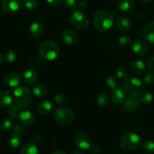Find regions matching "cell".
Masks as SVG:
<instances>
[{"label":"cell","mask_w":154,"mask_h":154,"mask_svg":"<svg viewBox=\"0 0 154 154\" xmlns=\"http://www.w3.org/2000/svg\"><path fill=\"white\" fill-rule=\"evenodd\" d=\"M75 115L73 110L68 107H60L54 110L53 118L54 121L60 125L69 124L75 119Z\"/></svg>","instance_id":"obj_5"},{"label":"cell","mask_w":154,"mask_h":154,"mask_svg":"<svg viewBox=\"0 0 154 154\" xmlns=\"http://www.w3.org/2000/svg\"><path fill=\"white\" fill-rule=\"evenodd\" d=\"M106 84L111 89H115L119 87L118 80L114 75H109V76L107 77Z\"/></svg>","instance_id":"obj_32"},{"label":"cell","mask_w":154,"mask_h":154,"mask_svg":"<svg viewBox=\"0 0 154 154\" xmlns=\"http://www.w3.org/2000/svg\"><path fill=\"white\" fill-rule=\"evenodd\" d=\"M109 97H108V94L105 93V92L99 94L96 97V102H97L98 105L101 107H107L109 104Z\"/></svg>","instance_id":"obj_28"},{"label":"cell","mask_w":154,"mask_h":154,"mask_svg":"<svg viewBox=\"0 0 154 154\" xmlns=\"http://www.w3.org/2000/svg\"><path fill=\"white\" fill-rule=\"evenodd\" d=\"M38 53L44 60H54L60 54V48L56 42L51 40L44 41L40 44Z\"/></svg>","instance_id":"obj_2"},{"label":"cell","mask_w":154,"mask_h":154,"mask_svg":"<svg viewBox=\"0 0 154 154\" xmlns=\"http://www.w3.org/2000/svg\"><path fill=\"white\" fill-rule=\"evenodd\" d=\"M126 92L123 88L118 87L115 89H113L111 92V101L116 106L123 105L125 100L126 98Z\"/></svg>","instance_id":"obj_13"},{"label":"cell","mask_w":154,"mask_h":154,"mask_svg":"<svg viewBox=\"0 0 154 154\" xmlns=\"http://www.w3.org/2000/svg\"><path fill=\"white\" fill-rule=\"evenodd\" d=\"M78 6H79L80 10H81V11L86 10V9H87V2L84 1V0H82V1H81L79 2V4H78Z\"/></svg>","instance_id":"obj_44"},{"label":"cell","mask_w":154,"mask_h":154,"mask_svg":"<svg viewBox=\"0 0 154 154\" xmlns=\"http://www.w3.org/2000/svg\"><path fill=\"white\" fill-rule=\"evenodd\" d=\"M147 67H148L149 70L153 72H154V56L150 57V59L147 61Z\"/></svg>","instance_id":"obj_42"},{"label":"cell","mask_w":154,"mask_h":154,"mask_svg":"<svg viewBox=\"0 0 154 154\" xmlns=\"http://www.w3.org/2000/svg\"><path fill=\"white\" fill-rule=\"evenodd\" d=\"M18 119L23 125H30L34 122L35 116L29 110H23L20 113Z\"/></svg>","instance_id":"obj_18"},{"label":"cell","mask_w":154,"mask_h":154,"mask_svg":"<svg viewBox=\"0 0 154 154\" xmlns=\"http://www.w3.org/2000/svg\"><path fill=\"white\" fill-rule=\"evenodd\" d=\"M140 103L144 104H149L153 101V95L150 92L144 91L139 96Z\"/></svg>","instance_id":"obj_29"},{"label":"cell","mask_w":154,"mask_h":154,"mask_svg":"<svg viewBox=\"0 0 154 154\" xmlns=\"http://www.w3.org/2000/svg\"><path fill=\"white\" fill-rule=\"evenodd\" d=\"M54 101L56 102V104H60V105L65 104L66 101V97L65 94L57 93L54 97Z\"/></svg>","instance_id":"obj_38"},{"label":"cell","mask_w":154,"mask_h":154,"mask_svg":"<svg viewBox=\"0 0 154 154\" xmlns=\"http://www.w3.org/2000/svg\"><path fill=\"white\" fill-rule=\"evenodd\" d=\"M130 69L135 74L137 75H143L147 71V66L144 62L140 60H135L131 62Z\"/></svg>","instance_id":"obj_17"},{"label":"cell","mask_w":154,"mask_h":154,"mask_svg":"<svg viewBox=\"0 0 154 154\" xmlns=\"http://www.w3.org/2000/svg\"><path fill=\"white\" fill-rule=\"evenodd\" d=\"M23 4L29 10L35 9L38 6V0H23Z\"/></svg>","instance_id":"obj_35"},{"label":"cell","mask_w":154,"mask_h":154,"mask_svg":"<svg viewBox=\"0 0 154 154\" xmlns=\"http://www.w3.org/2000/svg\"><path fill=\"white\" fill-rule=\"evenodd\" d=\"M38 149L37 146L33 143H27L20 149V154H38Z\"/></svg>","instance_id":"obj_25"},{"label":"cell","mask_w":154,"mask_h":154,"mask_svg":"<svg viewBox=\"0 0 154 154\" xmlns=\"http://www.w3.org/2000/svg\"><path fill=\"white\" fill-rule=\"evenodd\" d=\"M3 81L8 87H17L22 82V75L17 72H10L5 75Z\"/></svg>","instance_id":"obj_11"},{"label":"cell","mask_w":154,"mask_h":154,"mask_svg":"<svg viewBox=\"0 0 154 154\" xmlns=\"http://www.w3.org/2000/svg\"><path fill=\"white\" fill-rule=\"evenodd\" d=\"M140 1H141V2L144 3V4H148V3H150L152 0H140Z\"/></svg>","instance_id":"obj_47"},{"label":"cell","mask_w":154,"mask_h":154,"mask_svg":"<svg viewBox=\"0 0 154 154\" xmlns=\"http://www.w3.org/2000/svg\"><path fill=\"white\" fill-rule=\"evenodd\" d=\"M17 58V54L13 50H8L4 54V59L8 63H13Z\"/></svg>","instance_id":"obj_31"},{"label":"cell","mask_w":154,"mask_h":154,"mask_svg":"<svg viewBox=\"0 0 154 154\" xmlns=\"http://www.w3.org/2000/svg\"><path fill=\"white\" fill-rule=\"evenodd\" d=\"M116 74L118 78L123 79H128L129 75V72L126 66L120 65L116 69Z\"/></svg>","instance_id":"obj_30"},{"label":"cell","mask_w":154,"mask_h":154,"mask_svg":"<svg viewBox=\"0 0 154 154\" xmlns=\"http://www.w3.org/2000/svg\"><path fill=\"white\" fill-rule=\"evenodd\" d=\"M47 2L53 7H59L63 2V0H46Z\"/></svg>","instance_id":"obj_41"},{"label":"cell","mask_w":154,"mask_h":154,"mask_svg":"<svg viewBox=\"0 0 154 154\" xmlns=\"http://www.w3.org/2000/svg\"><path fill=\"white\" fill-rule=\"evenodd\" d=\"M142 149L146 152H152L154 151V141L147 140L142 144Z\"/></svg>","instance_id":"obj_36"},{"label":"cell","mask_w":154,"mask_h":154,"mask_svg":"<svg viewBox=\"0 0 154 154\" xmlns=\"http://www.w3.org/2000/svg\"><path fill=\"white\" fill-rule=\"evenodd\" d=\"M13 127V123L11 119H4L0 122V129L3 131H7Z\"/></svg>","instance_id":"obj_33"},{"label":"cell","mask_w":154,"mask_h":154,"mask_svg":"<svg viewBox=\"0 0 154 154\" xmlns=\"http://www.w3.org/2000/svg\"><path fill=\"white\" fill-rule=\"evenodd\" d=\"M12 128H13L14 132L17 133V134H19L20 135H22V134H25V132H26V129H25V128H24L23 125L22 123H21V124H20V123L15 124L14 125H13Z\"/></svg>","instance_id":"obj_39"},{"label":"cell","mask_w":154,"mask_h":154,"mask_svg":"<svg viewBox=\"0 0 154 154\" xmlns=\"http://www.w3.org/2000/svg\"><path fill=\"white\" fill-rule=\"evenodd\" d=\"M141 144V137L135 132H127L120 138V146L123 150L132 151L137 149Z\"/></svg>","instance_id":"obj_4"},{"label":"cell","mask_w":154,"mask_h":154,"mask_svg":"<svg viewBox=\"0 0 154 154\" xmlns=\"http://www.w3.org/2000/svg\"><path fill=\"white\" fill-rule=\"evenodd\" d=\"M116 25H117V29L123 33H126V32L129 31L131 29L130 21L123 16L118 17L117 18Z\"/></svg>","instance_id":"obj_19"},{"label":"cell","mask_w":154,"mask_h":154,"mask_svg":"<svg viewBox=\"0 0 154 154\" xmlns=\"http://www.w3.org/2000/svg\"><path fill=\"white\" fill-rule=\"evenodd\" d=\"M75 143L79 149H84V150L90 149L91 146V140H90V136L85 132L78 133L75 135Z\"/></svg>","instance_id":"obj_8"},{"label":"cell","mask_w":154,"mask_h":154,"mask_svg":"<svg viewBox=\"0 0 154 154\" xmlns=\"http://www.w3.org/2000/svg\"><path fill=\"white\" fill-rule=\"evenodd\" d=\"M29 32L32 37L35 39H40L45 33V27L42 23L35 21L30 25Z\"/></svg>","instance_id":"obj_15"},{"label":"cell","mask_w":154,"mask_h":154,"mask_svg":"<svg viewBox=\"0 0 154 154\" xmlns=\"http://www.w3.org/2000/svg\"><path fill=\"white\" fill-rule=\"evenodd\" d=\"M32 139H33V141H34L35 143H39V142L42 140V137L40 134H35L34 136H33Z\"/></svg>","instance_id":"obj_45"},{"label":"cell","mask_w":154,"mask_h":154,"mask_svg":"<svg viewBox=\"0 0 154 154\" xmlns=\"http://www.w3.org/2000/svg\"><path fill=\"white\" fill-rule=\"evenodd\" d=\"M22 0H2L1 5L3 10L8 13L17 11L21 7Z\"/></svg>","instance_id":"obj_12"},{"label":"cell","mask_w":154,"mask_h":154,"mask_svg":"<svg viewBox=\"0 0 154 154\" xmlns=\"http://www.w3.org/2000/svg\"><path fill=\"white\" fill-rule=\"evenodd\" d=\"M72 154H84V153H82V152H73Z\"/></svg>","instance_id":"obj_49"},{"label":"cell","mask_w":154,"mask_h":154,"mask_svg":"<svg viewBox=\"0 0 154 154\" xmlns=\"http://www.w3.org/2000/svg\"><path fill=\"white\" fill-rule=\"evenodd\" d=\"M63 5L65 8L69 11H73L76 9L78 7V2L76 0H64Z\"/></svg>","instance_id":"obj_34"},{"label":"cell","mask_w":154,"mask_h":154,"mask_svg":"<svg viewBox=\"0 0 154 154\" xmlns=\"http://www.w3.org/2000/svg\"><path fill=\"white\" fill-rule=\"evenodd\" d=\"M8 143L12 148H16L19 146L21 143L20 135L17 133H11L8 138Z\"/></svg>","instance_id":"obj_26"},{"label":"cell","mask_w":154,"mask_h":154,"mask_svg":"<svg viewBox=\"0 0 154 154\" xmlns=\"http://www.w3.org/2000/svg\"><path fill=\"white\" fill-rule=\"evenodd\" d=\"M135 3L134 0H120L118 2V8L123 12H128L133 10Z\"/></svg>","instance_id":"obj_24"},{"label":"cell","mask_w":154,"mask_h":154,"mask_svg":"<svg viewBox=\"0 0 154 154\" xmlns=\"http://www.w3.org/2000/svg\"><path fill=\"white\" fill-rule=\"evenodd\" d=\"M144 80L147 85H153L154 83V74L153 72H149L145 75Z\"/></svg>","instance_id":"obj_40"},{"label":"cell","mask_w":154,"mask_h":154,"mask_svg":"<svg viewBox=\"0 0 154 154\" xmlns=\"http://www.w3.org/2000/svg\"><path fill=\"white\" fill-rule=\"evenodd\" d=\"M93 24L95 28L100 32H106L114 26V18L108 12L99 10L94 14Z\"/></svg>","instance_id":"obj_1"},{"label":"cell","mask_w":154,"mask_h":154,"mask_svg":"<svg viewBox=\"0 0 154 154\" xmlns=\"http://www.w3.org/2000/svg\"><path fill=\"white\" fill-rule=\"evenodd\" d=\"M20 113V107L16 104H11L8 109V118L11 120H15L19 117Z\"/></svg>","instance_id":"obj_27"},{"label":"cell","mask_w":154,"mask_h":154,"mask_svg":"<svg viewBox=\"0 0 154 154\" xmlns=\"http://www.w3.org/2000/svg\"><path fill=\"white\" fill-rule=\"evenodd\" d=\"M125 91L132 96H140L144 91V85L139 79L130 78L123 83Z\"/></svg>","instance_id":"obj_6"},{"label":"cell","mask_w":154,"mask_h":154,"mask_svg":"<svg viewBox=\"0 0 154 154\" xmlns=\"http://www.w3.org/2000/svg\"><path fill=\"white\" fill-rule=\"evenodd\" d=\"M12 96L8 91H2L0 92V106L2 107H8L11 105Z\"/></svg>","instance_id":"obj_23"},{"label":"cell","mask_w":154,"mask_h":154,"mask_svg":"<svg viewBox=\"0 0 154 154\" xmlns=\"http://www.w3.org/2000/svg\"><path fill=\"white\" fill-rule=\"evenodd\" d=\"M38 79V72L34 69H29L23 73V79L26 85H32Z\"/></svg>","instance_id":"obj_20"},{"label":"cell","mask_w":154,"mask_h":154,"mask_svg":"<svg viewBox=\"0 0 154 154\" xmlns=\"http://www.w3.org/2000/svg\"><path fill=\"white\" fill-rule=\"evenodd\" d=\"M32 93L36 97H44L48 93V88L42 83H36L32 87Z\"/></svg>","instance_id":"obj_22"},{"label":"cell","mask_w":154,"mask_h":154,"mask_svg":"<svg viewBox=\"0 0 154 154\" xmlns=\"http://www.w3.org/2000/svg\"><path fill=\"white\" fill-rule=\"evenodd\" d=\"M53 110V104L50 101H42L38 104L37 110L40 114H49Z\"/></svg>","instance_id":"obj_21"},{"label":"cell","mask_w":154,"mask_h":154,"mask_svg":"<svg viewBox=\"0 0 154 154\" xmlns=\"http://www.w3.org/2000/svg\"><path fill=\"white\" fill-rule=\"evenodd\" d=\"M143 36L146 41L154 45V21H150L144 26Z\"/></svg>","instance_id":"obj_16"},{"label":"cell","mask_w":154,"mask_h":154,"mask_svg":"<svg viewBox=\"0 0 154 154\" xmlns=\"http://www.w3.org/2000/svg\"><path fill=\"white\" fill-rule=\"evenodd\" d=\"M62 39L67 45H74L78 42V36L72 29H66L62 33Z\"/></svg>","instance_id":"obj_14"},{"label":"cell","mask_w":154,"mask_h":154,"mask_svg":"<svg viewBox=\"0 0 154 154\" xmlns=\"http://www.w3.org/2000/svg\"><path fill=\"white\" fill-rule=\"evenodd\" d=\"M90 149L91 153L93 154H98L99 152V150H100V149H99V147L97 146V145H93V146H90Z\"/></svg>","instance_id":"obj_43"},{"label":"cell","mask_w":154,"mask_h":154,"mask_svg":"<svg viewBox=\"0 0 154 154\" xmlns=\"http://www.w3.org/2000/svg\"><path fill=\"white\" fill-rule=\"evenodd\" d=\"M132 51L136 55L139 57H144L148 53V45L143 39H136L132 44Z\"/></svg>","instance_id":"obj_10"},{"label":"cell","mask_w":154,"mask_h":154,"mask_svg":"<svg viewBox=\"0 0 154 154\" xmlns=\"http://www.w3.org/2000/svg\"><path fill=\"white\" fill-rule=\"evenodd\" d=\"M69 21L72 27L80 30H86L90 25V19L84 11L81 10L75 11L71 14Z\"/></svg>","instance_id":"obj_7"},{"label":"cell","mask_w":154,"mask_h":154,"mask_svg":"<svg viewBox=\"0 0 154 154\" xmlns=\"http://www.w3.org/2000/svg\"><path fill=\"white\" fill-rule=\"evenodd\" d=\"M51 154H66V152L62 149H57V150H54V152H51Z\"/></svg>","instance_id":"obj_46"},{"label":"cell","mask_w":154,"mask_h":154,"mask_svg":"<svg viewBox=\"0 0 154 154\" xmlns=\"http://www.w3.org/2000/svg\"><path fill=\"white\" fill-rule=\"evenodd\" d=\"M130 44L131 39L128 36H122L118 39V45L120 48H127Z\"/></svg>","instance_id":"obj_37"},{"label":"cell","mask_w":154,"mask_h":154,"mask_svg":"<svg viewBox=\"0 0 154 154\" xmlns=\"http://www.w3.org/2000/svg\"><path fill=\"white\" fill-rule=\"evenodd\" d=\"M140 104L139 98H138L135 96H129L126 97L124 103L122 105V109L125 113H130L135 111L138 107Z\"/></svg>","instance_id":"obj_9"},{"label":"cell","mask_w":154,"mask_h":154,"mask_svg":"<svg viewBox=\"0 0 154 154\" xmlns=\"http://www.w3.org/2000/svg\"><path fill=\"white\" fill-rule=\"evenodd\" d=\"M2 60H3V56L2 54V53L0 52V65H1L2 63Z\"/></svg>","instance_id":"obj_48"},{"label":"cell","mask_w":154,"mask_h":154,"mask_svg":"<svg viewBox=\"0 0 154 154\" xmlns=\"http://www.w3.org/2000/svg\"><path fill=\"white\" fill-rule=\"evenodd\" d=\"M14 98L15 104L20 108L26 109L30 106L32 100V91L25 85L17 87L14 91Z\"/></svg>","instance_id":"obj_3"}]
</instances>
